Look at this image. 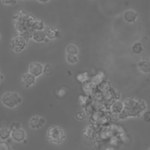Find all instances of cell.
I'll use <instances>...</instances> for the list:
<instances>
[{
    "mask_svg": "<svg viewBox=\"0 0 150 150\" xmlns=\"http://www.w3.org/2000/svg\"><path fill=\"white\" fill-rule=\"evenodd\" d=\"M2 101L6 107L13 108L21 103V98L16 93L8 92L2 96Z\"/></svg>",
    "mask_w": 150,
    "mask_h": 150,
    "instance_id": "6da1fadb",
    "label": "cell"
},
{
    "mask_svg": "<svg viewBox=\"0 0 150 150\" xmlns=\"http://www.w3.org/2000/svg\"><path fill=\"white\" fill-rule=\"evenodd\" d=\"M49 139L55 143H60L64 138V134L62 129L59 127H52L47 133Z\"/></svg>",
    "mask_w": 150,
    "mask_h": 150,
    "instance_id": "7a4b0ae2",
    "label": "cell"
},
{
    "mask_svg": "<svg viewBox=\"0 0 150 150\" xmlns=\"http://www.w3.org/2000/svg\"><path fill=\"white\" fill-rule=\"evenodd\" d=\"M27 42L28 41L21 36H17L12 38L11 46L15 52H19L25 48Z\"/></svg>",
    "mask_w": 150,
    "mask_h": 150,
    "instance_id": "3957f363",
    "label": "cell"
},
{
    "mask_svg": "<svg viewBox=\"0 0 150 150\" xmlns=\"http://www.w3.org/2000/svg\"><path fill=\"white\" fill-rule=\"evenodd\" d=\"M43 67L39 63H33L29 66V73L34 77H38L43 73Z\"/></svg>",
    "mask_w": 150,
    "mask_h": 150,
    "instance_id": "277c9868",
    "label": "cell"
},
{
    "mask_svg": "<svg viewBox=\"0 0 150 150\" xmlns=\"http://www.w3.org/2000/svg\"><path fill=\"white\" fill-rule=\"evenodd\" d=\"M35 81V77L30 73H25L22 76V83L23 86L26 88L29 87L34 84Z\"/></svg>",
    "mask_w": 150,
    "mask_h": 150,
    "instance_id": "5b68a950",
    "label": "cell"
},
{
    "mask_svg": "<svg viewBox=\"0 0 150 150\" xmlns=\"http://www.w3.org/2000/svg\"><path fill=\"white\" fill-rule=\"evenodd\" d=\"M45 122V120L43 118L35 116L33 117L30 121V125L32 128H39L41 127Z\"/></svg>",
    "mask_w": 150,
    "mask_h": 150,
    "instance_id": "8992f818",
    "label": "cell"
},
{
    "mask_svg": "<svg viewBox=\"0 0 150 150\" xmlns=\"http://www.w3.org/2000/svg\"><path fill=\"white\" fill-rule=\"evenodd\" d=\"M32 38L33 40L38 42H40L44 41L46 38L45 32L43 30H35L32 33Z\"/></svg>",
    "mask_w": 150,
    "mask_h": 150,
    "instance_id": "52a82bcc",
    "label": "cell"
},
{
    "mask_svg": "<svg viewBox=\"0 0 150 150\" xmlns=\"http://www.w3.org/2000/svg\"><path fill=\"white\" fill-rule=\"evenodd\" d=\"M12 138L16 141H22L25 138V133L23 130L21 129H16L13 131Z\"/></svg>",
    "mask_w": 150,
    "mask_h": 150,
    "instance_id": "ba28073f",
    "label": "cell"
},
{
    "mask_svg": "<svg viewBox=\"0 0 150 150\" xmlns=\"http://www.w3.org/2000/svg\"><path fill=\"white\" fill-rule=\"evenodd\" d=\"M46 37L48 39H54L59 35V31L51 27H46L44 28Z\"/></svg>",
    "mask_w": 150,
    "mask_h": 150,
    "instance_id": "9c48e42d",
    "label": "cell"
},
{
    "mask_svg": "<svg viewBox=\"0 0 150 150\" xmlns=\"http://www.w3.org/2000/svg\"><path fill=\"white\" fill-rule=\"evenodd\" d=\"M137 13L132 10H129L125 12L124 15V19L128 22H132L135 21L137 17Z\"/></svg>",
    "mask_w": 150,
    "mask_h": 150,
    "instance_id": "30bf717a",
    "label": "cell"
},
{
    "mask_svg": "<svg viewBox=\"0 0 150 150\" xmlns=\"http://www.w3.org/2000/svg\"><path fill=\"white\" fill-rule=\"evenodd\" d=\"M105 74L103 72L100 71L98 73H97L96 75H95L91 79V81L94 86L96 85H99L101 84L104 79Z\"/></svg>",
    "mask_w": 150,
    "mask_h": 150,
    "instance_id": "8fae6325",
    "label": "cell"
},
{
    "mask_svg": "<svg viewBox=\"0 0 150 150\" xmlns=\"http://www.w3.org/2000/svg\"><path fill=\"white\" fill-rule=\"evenodd\" d=\"M138 67L139 69L145 72H150V61L149 60H141L138 63Z\"/></svg>",
    "mask_w": 150,
    "mask_h": 150,
    "instance_id": "7c38bea8",
    "label": "cell"
},
{
    "mask_svg": "<svg viewBox=\"0 0 150 150\" xmlns=\"http://www.w3.org/2000/svg\"><path fill=\"white\" fill-rule=\"evenodd\" d=\"M45 28L43 23L42 21H35L32 25V29L33 30H43Z\"/></svg>",
    "mask_w": 150,
    "mask_h": 150,
    "instance_id": "4fadbf2b",
    "label": "cell"
},
{
    "mask_svg": "<svg viewBox=\"0 0 150 150\" xmlns=\"http://www.w3.org/2000/svg\"><path fill=\"white\" fill-rule=\"evenodd\" d=\"M142 50L143 47L142 46V45L139 42L135 43L132 46V52L135 53H140L142 52Z\"/></svg>",
    "mask_w": 150,
    "mask_h": 150,
    "instance_id": "5bb4252c",
    "label": "cell"
},
{
    "mask_svg": "<svg viewBox=\"0 0 150 150\" xmlns=\"http://www.w3.org/2000/svg\"><path fill=\"white\" fill-rule=\"evenodd\" d=\"M88 73L87 72H83L82 73H80L77 76V79L82 83H84L88 79Z\"/></svg>",
    "mask_w": 150,
    "mask_h": 150,
    "instance_id": "9a60e30c",
    "label": "cell"
},
{
    "mask_svg": "<svg viewBox=\"0 0 150 150\" xmlns=\"http://www.w3.org/2000/svg\"><path fill=\"white\" fill-rule=\"evenodd\" d=\"M10 135V131L7 129H4L0 131V137L2 139H7Z\"/></svg>",
    "mask_w": 150,
    "mask_h": 150,
    "instance_id": "2e32d148",
    "label": "cell"
},
{
    "mask_svg": "<svg viewBox=\"0 0 150 150\" xmlns=\"http://www.w3.org/2000/svg\"><path fill=\"white\" fill-rule=\"evenodd\" d=\"M67 52L69 54L76 55L78 53L77 49L74 45H70L67 47Z\"/></svg>",
    "mask_w": 150,
    "mask_h": 150,
    "instance_id": "e0dca14e",
    "label": "cell"
},
{
    "mask_svg": "<svg viewBox=\"0 0 150 150\" xmlns=\"http://www.w3.org/2000/svg\"><path fill=\"white\" fill-rule=\"evenodd\" d=\"M67 60L70 63H74L77 62V57L75 55L68 54L67 55Z\"/></svg>",
    "mask_w": 150,
    "mask_h": 150,
    "instance_id": "ac0fdd59",
    "label": "cell"
},
{
    "mask_svg": "<svg viewBox=\"0 0 150 150\" xmlns=\"http://www.w3.org/2000/svg\"><path fill=\"white\" fill-rule=\"evenodd\" d=\"M52 71V67L49 64H47L45 66V67L43 68V72L46 74H49Z\"/></svg>",
    "mask_w": 150,
    "mask_h": 150,
    "instance_id": "d6986e66",
    "label": "cell"
},
{
    "mask_svg": "<svg viewBox=\"0 0 150 150\" xmlns=\"http://www.w3.org/2000/svg\"><path fill=\"white\" fill-rule=\"evenodd\" d=\"M93 86H94V84H93V83H92L91 81L86 80V81H84V82L83 83V87H84V88H86V89H87V90H88V89L91 88Z\"/></svg>",
    "mask_w": 150,
    "mask_h": 150,
    "instance_id": "ffe728a7",
    "label": "cell"
},
{
    "mask_svg": "<svg viewBox=\"0 0 150 150\" xmlns=\"http://www.w3.org/2000/svg\"><path fill=\"white\" fill-rule=\"evenodd\" d=\"M109 87V84L107 81H103L101 84H99V88L101 90H106Z\"/></svg>",
    "mask_w": 150,
    "mask_h": 150,
    "instance_id": "44dd1931",
    "label": "cell"
},
{
    "mask_svg": "<svg viewBox=\"0 0 150 150\" xmlns=\"http://www.w3.org/2000/svg\"><path fill=\"white\" fill-rule=\"evenodd\" d=\"M0 150H10V147L6 142H2L0 143Z\"/></svg>",
    "mask_w": 150,
    "mask_h": 150,
    "instance_id": "7402d4cb",
    "label": "cell"
},
{
    "mask_svg": "<svg viewBox=\"0 0 150 150\" xmlns=\"http://www.w3.org/2000/svg\"><path fill=\"white\" fill-rule=\"evenodd\" d=\"M122 105L121 104V103L120 102H117L114 104V106H113V108L115 110H118L120 111V110L122 109Z\"/></svg>",
    "mask_w": 150,
    "mask_h": 150,
    "instance_id": "603a6c76",
    "label": "cell"
},
{
    "mask_svg": "<svg viewBox=\"0 0 150 150\" xmlns=\"http://www.w3.org/2000/svg\"><path fill=\"white\" fill-rule=\"evenodd\" d=\"M144 118L145 121L150 122V111H147L144 114Z\"/></svg>",
    "mask_w": 150,
    "mask_h": 150,
    "instance_id": "cb8c5ba5",
    "label": "cell"
},
{
    "mask_svg": "<svg viewBox=\"0 0 150 150\" xmlns=\"http://www.w3.org/2000/svg\"><path fill=\"white\" fill-rule=\"evenodd\" d=\"M16 1V0H2V2L4 4H13Z\"/></svg>",
    "mask_w": 150,
    "mask_h": 150,
    "instance_id": "d4e9b609",
    "label": "cell"
},
{
    "mask_svg": "<svg viewBox=\"0 0 150 150\" xmlns=\"http://www.w3.org/2000/svg\"><path fill=\"white\" fill-rule=\"evenodd\" d=\"M38 1H39V2H47V1H49V0H38Z\"/></svg>",
    "mask_w": 150,
    "mask_h": 150,
    "instance_id": "484cf974",
    "label": "cell"
},
{
    "mask_svg": "<svg viewBox=\"0 0 150 150\" xmlns=\"http://www.w3.org/2000/svg\"><path fill=\"white\" fill-rule=\"evenodd\" d=\"M1 79H2V76H1V74H0V82H1Z\"/></svg>",
    "mask_w": 150,
    "mask_h": 150,
    "instance_id": "4316f807",
    "label": "cell"
},
{
    "mask_svg": "<svg viewBox=\"0 0 150 150\" xmlns=\"http://www.w3.org/2000/svg\"><path fill=\"white\" fill-rule=\"evenodd\" d=\"M149 150H150V149H149Z\"/></svg>",
    "mask_w": 150,
    "mask_h": 150,
    "instance_id": "83f0119b",
    "label": "cell"
}]
</instances>
